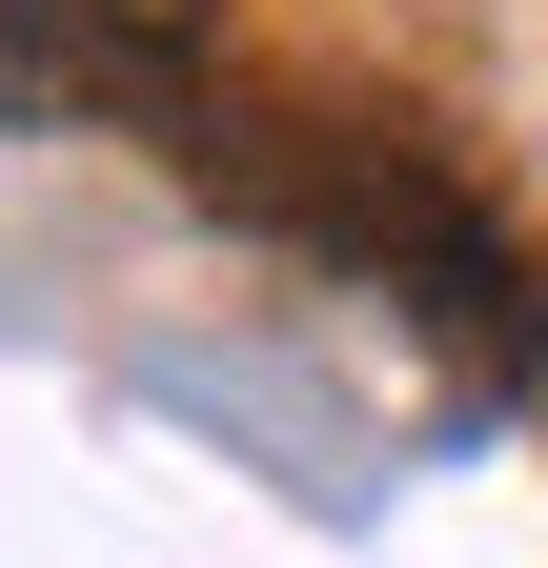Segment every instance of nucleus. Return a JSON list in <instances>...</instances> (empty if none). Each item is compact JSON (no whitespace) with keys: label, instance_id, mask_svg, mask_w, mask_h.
<instances>
[{"label":"nucleus","instance_id":"nucleus-2","mask_svg":"<svg viewBox=\"0 0 548 568\" xmlns=\"http://www.w3.org/2000/svg\"><path fill=\"white\" fill-rule=\"evenodd\" d=\"M203 21L224 0H0V102H102V122H203Z\"/></svg>","mask_w":548,"mask_h":568},{"label":"nucleus","instance_id":"nucleus-1","mask_svg":"<svg viewBox=\"0 0 548 568\" xmlns=\"http://www.w3.org/2000/svg\"><path fill=\"white\" fill-rule=\"evenodd\" d=\"M244 183L285 203L325 264H366L386 305H427L467 386H548V284L508 264V224H488V203H447L406 142H325V163H244Z\"/></svg>","mask_w":548,"mask_h":568}]
</instances>
